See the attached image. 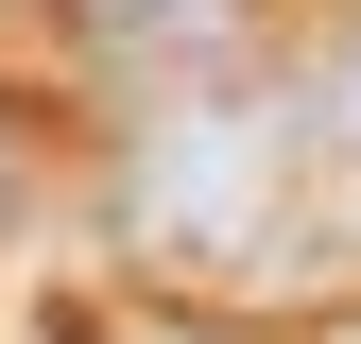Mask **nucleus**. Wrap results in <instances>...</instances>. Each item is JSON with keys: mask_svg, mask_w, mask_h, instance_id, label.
<instances>
[{"mask_svg": "<svg viewBox=\"0 0 361 344\" xmlns=\"http://www.w3.org/2000/svg\"><path fill=\"white\" fill-rule=\"evenodd\" d=\"M276 207V121L258 104H155L138 121V224L155 241H258Z\"/></svg>", "mask_w": 361, "mask_h": 344, "instance_id": "f257e3e1", "label": "nucleus"}, {"mask_svg": "<svg viewBox=\"0 0 361 344\" xmlns=\"http://www.w3.org/2000/svg\"><path fill=\"white\" fill-rule=\"evenodd\" d=\"M52 18H69V52L155 69V52H190V35H224V0H52Z\"/></svg>", "mask_w": 361, "mask_h": 344, "instance_id": "f03ea898", "label": "nucleus"}, {"mask_svg": "<svg viewBox=\"0 0 361 344\" xmlns=\"http://www.w3.org/2000/svg\"><path fill=\"white\" fill-rule=\"evenodd\" d=\"M310 138H327V155H361V18L327 35V69H310Z\"/></svg>", "mask_w": 361, "mask_h": 344, "instance_id": "7ed1b4c3", "label": "nucleus"}]
</instances>
